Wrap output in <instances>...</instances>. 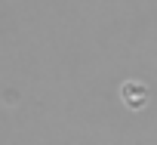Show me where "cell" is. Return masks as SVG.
Here are the masks:
<instances>
[{
    "instance_id": "1",
    "label": "cell",
    "mask_w": 157,
    "mask_h": 145,
    "mask_svg": "<svg viewBox=\"0 0 157 145\" xmlns=\"http://www.w3.org/2000/svg\"><path fill=\"white\" fill-rule=\"evenodd\" d=\"M120 99H123V105H126L129 111H142V108L148 105L151 93H148V87H145L142 80H126V84L120 87Z\"/></svg>"
}]
</instances>
